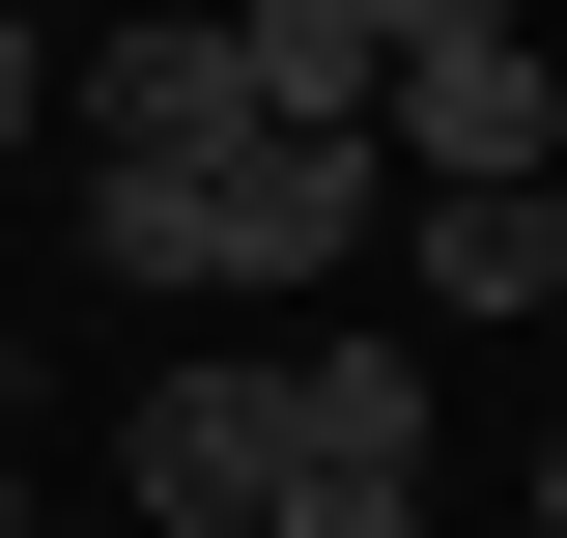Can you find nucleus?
Returning a JSON list of instances; mask_svg holds the SVG:
<instances>
[{
    "label": "nucleus",
    "instance_id": "obj_1",
    "mask_svg": "<svg viewBox=\"0 0 567 538\" xmlns=\"http://www.w3.org/2000/svg\"><path fill=\"white\" fill-rule=\"evenodd\" d=\"M369 170H425V199H511V170H567V85H539V29H425V58L369 85Z\"/></svg>",
    "mask_w": 567,
    "mask_h": 538
},
{
    "label": "nucleus",
    "instance_id": "obj_2",
    "mask_svg": "<svg viewBox=\"0 0 567 538\" xmlns=\"http://www.w3.org/2000/svg\"><path fill=\"white\" fill-rule=\"evenodd\" d=\"M227 142H256V58L199 0H114L85 29V170H227Z\"/></svg>",
    "mask_w": 567,
    "mask_h": 538
},
{
    "label": "nucleus",
    "instance_id": "obj_3",
    "mask_svg": "<svg viewBox=\"0 0 567 538\" xmlns=\"http://www.w3.org/2000/svg\"><path fill=\"white\" fill-rule=\"evenodd\" d=\"M369 199H398L369 142H227V170H199V283H341Z\"/></svg>",
    "mask_w": 567,
    "mask_h": 538
},
{
    "label": "nucleus",
    "instance_id": "obj_4",
    "mask_svg": "<svg viewBox=\"0 0 567 538\" xmlns=\"http://www.w3.org/2000/svg\"><path fill=\"white\" fill-rule=\"evenodd\" d=\"M114 482H142V538H256V482H284V369H171V397L114 425Z\"/></svg>",
    "mask_w": 567,
    "mask_h": 538
},
{
    "label": "nucleus",
    "instance_id": "obj_5",
    "mask_svg": "<svg viewBox=\"0 0 567 538\" xmlns=\"http://www.w3.org/2000/svg\"><path fill=\"white\" fill-rule=\"evenodd\" d=\"M284 482H425V340H284Z\"/></svg>",
    "mask_w": 567,
    "mask_h": 538
},
{
    "label": "nucleus",
    "instance_id": "obj_6",
    "mask_svg": "<svg viewBox=\"0 0 567 538\" xmlns=\"http://www.w3.org/2000/svg\"><path fill=\"white\" fill-rule=\"evenodd\" d=\"M85 283L114 312H199V170H85Z\"/></svg>",
    "mask_w": 567,
    "mask_h": 538
},
{
    "label": "nucleus",
    "instance_id": "obj_7",
    "mask_svg": "<svg viewBox=\"0 0 567 538\" xmlns=\"http://www.w3.org/2000/svg\"><path fill=\"white\" fill-rule=\"evenodd\" d=\"M425 312H567L539 283V170H511V199H425Z\"/></svg>",
    "mask_w": 567,
    "mask_h": 538
},
{
    "label": "nucleus",
    "instance_id": "obj_8",
    "mask_svg": "<svg viewBox=\"0 0 567 538\" xmlns=\"http://www.w3.org/2000/svg\"><path fill=\"white\" fill-rule=\"evenodd\" d=\"M256 538H425V482H256Z\"/></svg>",
    "mask_w": 567,
    "mask_h": 538
},
{
    "label": "nucleus",
    "instance_id": "obj_9",
    "mask_svg": "<svg viewBox=\"0 0 567 538\" xmlns=\"http://www.w3.org/2000/svg\"><path fill=\"white\" fill-rule=\"evenodd\" d=\"M29 114H58V29H29V0H0V142H29Z\"/></svg>",
    "mask_w": 567,
    "mask_h": 538
},
{
    "label": "nucleus",
    "instance_id": "obj_10",
    "mask_svg": "<svg viewBox=\"0 0 567 538\" xmlns=\"http://www.w3.org/2000/svg\"><path fill=\"white\" fill-rule=\"evenodd\" d=\"M369 29H398V58H425V29H511V0H369Z\"/></svg>",
    "mask_w": 567,
    "mask_h": 538
},
{
    "label": "nucleus",
    "instance_id": "obj_11",
    "mask_svg": "<svg viewBox=\"0 0 567 538\" xmlns=\"http://www.w3.org/2000/svg\"><path fill=\"white\" fill-rule=\"evenodd\" d=\"M539 283H567V170H539Z\"/></svg>",
    "mask_w": 567,
    "mask_h": 538
},
{
    "label": "nucleus",
    "instance_id": "obj_12",
    "mask_svg": "<svg viewBox=\"0 0 567 538\" xmlns=\"http://www.w3.org/2000/svg\"><path fill=\"white\" fill-rule=\"evenodd\" d=\"M0 538H29V454H0Z\"/></svg>",
    "mask_w": 567,
    "mask_h": 538
}]
</instances>
